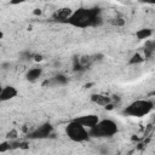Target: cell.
I'll list each match as a JSON object with an SVG mask.
<instances>
[{
  "mask_svg": "<svg viewBox=\"0 0 155 155\" xmlns=\"http://www.w3.org/2000/svg\"><path fill=\"white\" fill-rule=\"evenodd\" d=\"M102 23L101 10L98 7L88 8V7H80L71 12V15L65 19L64 24L75 27V28H88V27H97Z\"/></svg>",
  "mask_w": 155,
  "mask_h": 155,
  "instance_id": "6da1fadb",
  "label": "cell"
},
{
  "mask_svg": "<svg viewBox=\"0 0 155 155\" xmlns=\"http://www.w3.org/2000/svg\"><path fill=\"white\" fill-rule=\"evenodd\" d=\"M119 131L117 124L111 119H103L88 130L91 138H111Z\"/></svg>",
  "mask_w": 155,
  "mask_h": 155,
  "instance_id": "7a4b0ae2",
  "label": "cell"
},
{
  "mask_svg": "<svg viewBox=\"0 0 155 155\" xmlns=\"http://www.w3.org/2000/svg\"><path fill=\"white\" fill-rule=\"evenodd\" d=\"M154 109V103L150 99H137L130 103L125 109L124 114L132 117H143L150 114V111Z\"/></svg>",
  "mask_w": 155,
  "mask_h": 155,
  "instance_id": "3957f363",
  "label": "cell"
},
{
  "mask_svg": "<svg viewBox=\"0 0 155 155\" xmlns=\"http://www.w3.org/2000/svg\"><path fill=\"white\" fill-rule=\"evenodd\" d=\"M65 134L67 137L75 143H85L90 140V133L86 127H84L80 122H78L75 119L71 120L67 127H65Z\"/></svg>",
  "mask_w": 155,
  "mask_h": 155,
  "instance_id": "277c9868",
  "label": "cell"
},
{
  "mask_svg": "<svg viewBox=\"0 0 155 155\" xmlns=\"http://www.w3.org/2000/svg\"><path fill=\"white\" fill-rule=\"evenodd\" d=\"M53 131V127L51 124L46 122V124H42L40 125L39 127H36L34 131H31L28 136L29 138L31 139H44V138H47Z\"/></svg>",
  "mask_w": 155,
  "mask_h": 155,
  "instance_id": "5b68a950",
  "label": "cell"
},
{
  "mask_svg": "<svg viewBox=\"0 0 155 155\" xmlns=\"http://www.w3.org/2000/svg\"><path fill=\"white\" fill-rule=\"evenodd\" d=\"M75 120L78 122H80L84 127H86L87 130H90L91 127H93L99 121V117L96 114H86V115H81V116L75 117Z\"/></svg>",
  "mask_w": 155,
  "mask_h": 155,
  "instance_id": "8992f818",
  "label": "cell"
},
{
  "mask_svg": "<svg viewBox=\"0 0 155 155\" xmlns=\"http://www.w3.org/2000/svg\"><path fill=\"white\" fill-rule=\"evenodd\" d=\"M17 94H18V91H17V88L15 86H12V85L4 86L1 88V92H0V102L11 101L15 97H17Z\"/></svg>",
  "mask_w": 155,
  "mask_h": 155,
  "instance_id": "52a82bcc",
  "label": "cell"
},
{
  "mask_svg": "<svg viewBox=\"0 0 155 155\" xmlns=\"http://www.w3.org/2000/svg\"><path fill=\"white\" fill-rule=\"evenodd\" d=\"M73 10L69 8V7H62V8H58L53 12L52 15V19H54L56 22H59V23H64L65 19L71 15Z\"/></svg>",
  "mask_w": 155,
  "mask_h": 155,
  "instance_id": "ba28073f",
  "label": "cell"
},
{
  "mask_svg": "<svg viewBox=\"0 0 155 155\" xmlns=\"http://www.w3.org/2000/svg\"><path fill=\"white\" fill-rule=\"evenodd\" d=\"M42 71H44V70H42L41 67H33V68H30V69L27 71L25 79H27L28 81H30V82H34V81H36V80H39V79L41 78Z\"/></svg>",
  "mask_w": 155,
  "mask_h": 155,
  "instance_id": "9c48e42d",
  "label": "cell"
},
{
  "mask_svg": "<svg viewBox=\"0 0 155 155\" xmlns=\"http://www.w3.org/2000/svg\"><path fill=\"white\" fill-rule=\"evenodd\" d=\"M91 101L98 105H103V107H107L108 104L111 103V98L108 97V96H104V94H92L91 96Z\"/></svg>",
  "mask_w": 155,
  "mask_h": 155,
  "instance_id": "30bf717a",
  "label": "cell"
},
{
  "mask_svg": "<svg viewBox=\"0 0 155 155\" xmlns=\"http://www.w3.org/2000/svg\"><path fill=\"white\" fill-rule=\"evenodd\" d=\"M67 82H68V78L65 75H63V74H57L50 81H47V84L53 85V86H63Z\"/></svg>",
  "mask_w": 155,
  "mask_h": 155,
  "instance_id": "8fae6325",
  "label": "cell"
},
{
  "mask_svg": "<svg viewBox=\"0 0 155 155\" xmlns=\"http://www.w3.org/2000/svg\"><path fill=\"white\" fill-rule=\"evenodd\" d=\"M151 35H153V30L150 28H142L136 31V36L138 38V40H147Z\"/></svg>",
  "mask_w": 155,
  "mask_h": 155,
  "instance_id": "7c38bea8",
  "label": "cell"
},
{
  "mask_svg": "<svg viewBox=\"0 0 155 155\" xmlns=\"http://www.w3.org/2000/svg\"><path fill=\"white\" fill-rule=\"evenodd\" d=\"M143 62H144V58L139 53H134L130 59V64H139V63H143Z\"/></svg>",
  "mask_w": 155,
  "mask_h": 155,
  "instance_id": "4fadbf2b",
  "label": "cell"
},
{
  "mask_svg": "<svg viewBox=\"0 0 155 155\" xmlns=\"http://www.w3.org/2000/svg\"><path fill=\"white\" fill-rule=\"evenodd\" d=\"M10 149H11V147H10V142L8 140H5V142L0 143V153H6Z\"/></svg>",
  "mask_w": 155,
  "mask_h": 155,
  "instance_id": "5bb4252c",
  "label": "cell"
},
{
  "mask_svg": "<svg viewBox=\"0 0 155 155\" xmlns=\"http://www.w3.org/2000/svg\"><path fill=\"white\" fill-rule=\"evenodd\" d=\"M27 0H10V4L11 5H21L23 2H25Z\"/></svg>",
  "mask_w": 155,
  "mask_h": 155,
  "instance_id": "9a60e30c",
  "label": "cell"
},
{
  "mask_svg": "<svg viewBox=\"0 0 155 155\" xmlns=\"http://www.w3.org/2000/svg\"><path fill=\"white\" fill-rule=\"evenodd\" d=\"M139 2L142 4H148V5H154L155 4V0H138Z\"/></svg>",
  "mask_w": 155,
  "mask_h": 155,
  "instance_id": "2e32d148",
  "label": "cell"
},
{
  "mask_svg": "<svg viewBox=\"0 0 155 155\" xmlns=\"http://www.w3.org/2000/svg\"><path fill=\"white\" fill-rule=\"evenodd\" d=\"M2 38H4V33H2V31H1V30H0V40H1V39H2Z\"/></svg>",
  "mask_w": 155,
  "mask_h": 155,
  "instance_id": "e0dca14e",
  "label": "cell"
},
{
  "mask_svg": "<svg viewBox=\"0 0 155 155\" xmlns=\"http://www.w3.org/2000/svg\"><path fill=\"white\" fill-rule=\"evenodd\" d=\"M1 88H2V86H1V85H0V92H1Z\"/></svg>",
  "mask_w": 155,
  "mask_h": 155,
  "instance_id": "ac0fdd59",
  "label": "cell"
}]
</instances>
